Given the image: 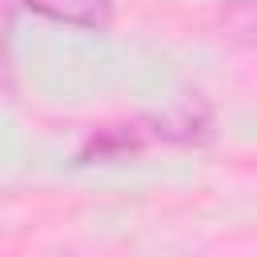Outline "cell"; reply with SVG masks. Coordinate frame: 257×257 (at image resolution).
I'll use <instances>...</instances> for the list:
<instances>
[{
    "label": "cell",
    "instance_id": "obj_3",
    "mask_svg": "<svg viewBox=\"0 0 257 257\" xmlns=\"http://www.w3.org/2000/svg\"><path fill=\"white\" fill-rule=\"evenodd\" d=\"M141 141H145V133H141L137 124H108V128H100V133L84 145L80 161H120V157L137 153Z\"/></svg>",
    "mask_w": 257,
    "mask_h": 257
},
{
    "label": "cell",
    "instance_id": "obj_4",
    "mask_svg": "<svg viewBox=\"0 0 257 257\" xmlns=\"http://www.w3.org/2000/svg\"><path fill=\"white\" fill-rule=\"evenodd\" d=\"M4 28V24H0ZM0 68H4V32H0Z\"/></svg>",
    "mask_w": 257,
    "mask_h": 257
},
{
    "label": "cell",
    "instance_id": "obj_1",
    "mask_svg": "<svg viewBox=\"0 0 257 257\" xmlns=\"http://www.w3.org/2000/svg\"><path fill=\"white\" fill-rule=\"evenodd\" d=\"M20 8L72 28H104L112 20V0H20Z\"/></svg>",
    "mask_w": 257,
    "mask_h": 257
},
{
    "label": "cell",
    "instance_id": "obj_2",
    "mask_svg": "<svg viewBox=\"0 0 257 257\" xmlns=\"http://www.w3.org/2000/svg\"><path fill=\"white\" fill-rule=\"evenodd\" d=\"M205 133H209V108L201 100H185L173 112L153 120V137H165V141H197Z\"/></svg>",
    "mask_w": 257,
    "mask_h": 257
}]
</instances>
